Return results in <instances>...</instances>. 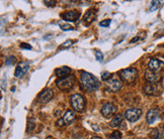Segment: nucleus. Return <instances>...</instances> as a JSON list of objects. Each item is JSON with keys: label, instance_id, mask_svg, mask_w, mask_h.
Instances as JSON below:
<instances>
[{"label": "nucleus", "instance_id": "1", "mask_svg": "<svg viewBox=\"0 0 164 139\" xmlns=\"http://www.w3.org/2000/svg\"><path fill=\"white\" fill-rule=\"evenodd\" d=\"M80 79L82 86L88 92H93L95 90H97L100 86L99 81L93 75L87 73V72H82Z\"/></svg>", "mask_w": 164, "mask_h": 139}, {"label": "nucleus", "instance_id": "2", "mask_svg": "<svg viewBox=\"0 0 164 139\" xmlns=\"http://www.w3.org/2000/svg\"><path fill=\"white\" fill-rule=\"evenodd\" d=\"M121 79L126 83H133L138 77V72L135 68H128L120 72Z\"/></svg>", "mask_w": 164, "mask_h": 139}, {"label": "nucleus", "instance_id": "3", "mask_svg": "<svg viewBox=\"0 0 164 139\" xmlns=\"http://www.w3.org/2000/svg\"><path fill=\"white\" fill-rule=\"evenodd\" d=\"M106 86L107 90L112 92H118L123 87V82L122 79L118 78V76H112L107 81H106Z\"/></svg>", "mask_w": 164, "mask_h": 139}, {"label": "nucleus", "instance_id": "4", "mask_svg": "<svg viewBox=\"0 0 164 139\" xmlns=\"http://www.w3.org/2000/svg\"><path fill=\"white\" fill-rule=\"evenodd\" d=\"M74 83H75V78L71 75L67 76V77H64V78H60L56 81L58 88L61 90H70L73 86H74Z\"/></svg>", "mask_w": 164, "mask_h": 139}, {"label": "nucleus", "instance_id": "5", "mask_svg": "<svg viewBox=\"0 0 164 139\" xmlns=\"http://www.w3.org/2000/svg\"><path fill=\"white\" fill-rule=\"evenodd\" d=\"M72 108L77 112H82L85 108V100L80 94H74L71 97Z\"/></svg>", "mask_w": 164, "mask_h": 139}, {"label": "nucleus", "instance_id": "6", "mask_svg": "<svg viewBox=\"0 0 164 139\" xmlns=\"http://www.w3.org/2000/svg\"><path fill=\"white\" fill-rule=\"evenodd\" d=\"M141 115H142V110L139 108H131L128 109L125 113V117L128 121L130 122H136L138 120Z\"/></svg>", "mask_w": 164, "mask_h": 139}, {"label": "nucleus", "instance_id": "7", "mask_svg": "<svg viewBox=\"0 0 164 139\" xmlns=\"http://www.w3.org/2000/svg\"><path fill=\"white\" fill-rule=\"evenodd\" d=\"M160 115H161V112L159 109H157V108L150 109L147 112V115H146V119H147L148 124L155 123L157 120L160 119Z\"/></svg>", "mask_w": 164, "mask_h": 139}, {"label": "nucleus", "instance_id": "8", "mask_svg": "<svg viewBox=\"0 0 164 139\" xmlns=\"http://www.w3.org/2000/svg\"><path fill=\"white\" fill-rule=\"evenodd\" d=\"M30 69V64L27 62H21L17 65L15 69L14 76L16 78H22L26 74V72Z\"/></svg>", "mask_w": 164, "mask_h": 139}, {"label": "nucleus", "instance_id": "9", "mask_svg": "<svg viewBox=\"0 0 164 139\" xmlns=\"http://www.w3.org/2000/svg\"><path fill=\"white\" fill-rule=\"evenodd\" d=\"M116 106L112 104V103H106L103 106H102V108H101V114L103 117H106V118H109L111 116H112L113 114L116 113Z\"/></svg>", "mask_w": 164, "mask_h": 139}, {"label": "nucleus", "instance_id": "10", "mask_svg": "<svg viewBox=\"0 0 164 139\" xmlns=\"http://www.w3.org/2000/svg\"><path fill=\"white\" fill-rule=\"evenodd\" d=\"M148 68H149V70H151L153 72L159 73V72L164 71V62L157 60V59H152L151 61L149 62Z\"/></svg>", "mask_w": 164, "mask_h": 139}, {"label": "nucleus", "instance_id": "11", "mask_svg": "<svg viewBox=\"0 0 164 139\" xmlns=\"http://www.w3.org/2000/svg\"><path fill=\"white\" fill-rule=\"evenodd\" d=\"M145 79L148 81L149 83H158L161 79V76L159 73H156V72H153L151 70H146L145 72Z\"/></svg>", "mask_w": 164, "mask_h": 139}, {"label": "nucleus", "instance_id": "12", "mask_svg": "<svg viewBox=\"0 0 164 139\" xmlns=\"http://www.w3.org/2000/svg\"><path fill=\"white\" fill-rule=\"evenodd\" d=\"M79 16H80V12L77 10L66 11L61 14V17L66 21H76L79 18Z\"/></svg>", "mask_w": 164, "mask_h": 139}, {"label": "nucleus", "instance_id": "13", "mask_svg": "<svg viewBox=\"0 0 164 139\" xmlns=\"http://www.w3.org/2000/svg\"><path fill=\"white\" fill-rule=\"evenodd\" d=\"M53 96H54V92L52 91V90L46 89L40 94L39 101H40V103H42V104H46V103H48L50 100H52Z\"/></svg>", "mask_w": 164, "mask_h": 139}, {"label": "nucleus", "instance_id": "14", "mask_svg": "<svg viewBox=\"0 0 164 139\" xmlns=\"http://www.w3.org/2000/svg\"><path fill=\"white\" fill-rule=\"evenodd\" d=\"M95 14H96L95 9H89L88 11H86L83 17V22L86 25H89L90 23H92V21L95 18Z\"/></svg>", "mask_w": 164, "mask_h": 139}, {"label": "nucleus", "instance_id": "15", "mask_svg": "<svg viewBox=\"0 0 164 139\" xmlns=\"http://www.w3.org/2000/svg\"><path fill=\"white\" fill-rule=\"evenodd\" d=\"M63 122H64V125H70L72 124L73 122L75 121V113L71 110H68L65 115L63 116Z\"/></svg>", "mask_w": 164, "mask_h": 139}, {"label": "nucleus", "instance_id": "16", "mask_svg": "<svg viewBox=\"0 0 164 139\" xmlns=\"http://www.w3.org/2000/svg\"><path fill=\"white\" fill-rule=\"evenodd\" d=\"M71 73V69L68 68V67H61V68H58L55 70V74L56 76H58L59 78H64L69 76Z\"/></svg>", "mask_w": 164, "mask_h": 139}, {"label": "nucleus", "instance_id": "17", "mask_svg": "<svg viewBox=\"0 0 164 139\" xmlns=\"http://www.w3.org/2000/svg\"><path fill=\"white\" fill-rule=\"evenodd\" d=\"M144 92L147 95H157V86L153 83H147L144 86Z\"/></svg>", "mask_w": 164, "mask_h": 139}, {"label": "nucleus", "instance_id": "18", "mask_svg": "<svg viewBox=\"0 0 164 139\" xmlns=\"http://www.w3.org/2000/svg\"><path fill=\"white\" fill-rule=\"evenodd\" d=\"M123 119H124V116H123L122 114H117L115 117H113V119L111 121V124L109 125H111L112 127L116 128L123 122Z\"/></svg>", "mask_w": 164, "mask_h": 139}, {"label": "nucleus", "instance_id": "19", "mask_svg": "<svg viewBox=\"0 0 164 139\" xmlns=\"http://www.w3.org/2000/svg\"><path fill=\"white\" fill-rule=\"evenodd\" d=\"M150 137H151L152 139H159L161 137V133L160 131H159V129L157 128H153L151 131H150Z\"/></svg>", "mask_w": 164, "mask_h": 139}, {"label": "nucleus", "instance_id": "20", "mask_svg": "<svg viewBox=\"0 0 164 139\" xmlns=\"http://www.w3.org/2000/svg\"><path fill=\"white\" fill-rule=\"evenodd\" d=\"M122 137H123L122 132H120V131H118V130H116V131H113V132L111 134V136H109V139H122Z\"/></svg>", "mask_w": 164, "mask_h": 139}, {"label": "nucleus", "instance_id": "21", "mask_svg": "<svg viewBox=\"0 0 164 139\" xmlns=\"http://www.w3.org/2000/svg\"><path fill=\"white\" fill-rule=\"evenodd\" d=\"M59 25H60L61 29L63 30H73L74 27H73L72 25L68 24V23H63V22H59Z\"/></svg>", "mask_w": 164, "mask_h": 139}, {"label": "nucleus", "instance_id": "22", "mask_svg": "<svg viewBox=\"0 0 164 139\" xmlns=\"http://www.w3.org/2000/svg\"><path fill=\"white\" fill-rule=\"evenodd\" d=\"M15 62H16V59L13 56H10V57H7V60L5 61V64L7 66H11L13 64H15Z\"/></svg>", "mask_w": 164, "mask_h": 139}, {"label": "nucleus", "instance_id": "23", "mask_svg": "<svg viewBox=\"0 0 164 139\" xmlns=\"http://www.w3.org/2000/svg\"><path fill=\"white\" fill-rule=\"evenodd\" d=\"M161 5V1H152L151 2V8H150V10H155L157 9V8Z\"/></svg>", "mask_w": 164, "mask_h": 139}, {"label": "nucleus", "instance_id": "24", "mask_svg": "<svg viewBox=\"0 0 164 139\" xmlns=\"http://www.w3.org/2000/svg\"><path fill=\"white\" fill-rule=\"evenodd\" d=\"M95 57H96V60L98 62H102L103 61V55L99 51H95Z\"/></svg>", "mask_w": 164, "mask_h": 139}, {"label": "nucleus", "instance_id": "25", "mask_svg": "<svg viewBox=\"0 0 164 139\" xmlns=\"http://www.w3.org/2000/svg\"><path fill=\"white\" fill-rule=\"evenodd\" d=\"M111 24V19H106V20H102L101 22L99 23L100 26H102V27H107V26Z\"/></svg>", "mask_w": 164, "mask_h": 139}, {"label": "nucleus", "instance_id": "26", "mask_svg": "<svg viewBox=\"0 0 164 139\" xmlns=\"http://www.w3.org/2000/svg\"><path fill=\"white\" fill-rule=\"evenodd\" d=\"M112 77V75L108 73V72H103L102 73V75H101V78H102V80L103 81H107L109 78Z\"/></svg>", "mask_w": 164, "mask_h": 139}, {"label": "nucleus", "instance_id": "27", "mask_svg": "<svg viewBox=\"0 0 164 139\" xmlns=\"http://www.w3.org/2000/svg\"><path fill=\"white\" fill-rule=\"evenodd\" d=\"M20 47L21 48H26V50H31V47L30 46V44H26V43H21Z\"/></svg>", "mask_w": 164, "mask_h": 139}, {"label": "nucleus", "instance_id": "28", "mask_svg": "<svg viewBox=\"0 0 164 139\" xmlns=\"http://www.w3.org/2000/svg\"><path fill=\"white\" fill-rule=\"evenodd\" d=\"M45 4L47 6H55L56 2H55V1H45Z\"/></svg>", "mask_w": 164, "mask_h": 139}, {"label": "nucleus", "instance_id": "29", "mask_svg": "<svg viewBox=\"0 0 164 139\" xmlns=\"http://www.w3.org/2000/svg\"><path fill=\"white\" fill-rule=\"evenodd\" d=\"M71 44H72L71 40H67V42H65V44H63V47H68V46H71Z\"/></svg>", "mask_w": 164, "mask_h": 139}, {"label": "nucleus", "instance_id": "30", "mask_svg": "<svg viewBox=\"0 0 164 139\" xmlns=\"http://www.w3.org/2000/svg\"><path fill=\"white\" fill-rule=\"evenodd\" d=\"M139 38L138 37H135V38H133V39H132L131 40V42H137V40H138Z\"/></svg>", "mask_w": 164, "mask_h": 139}, {"label": "nucleus", "instance_id": "31", "mask_svg": "<svg viewBox=\"0 0 164 139\" xmlns=\"http://www.w3.org/2000/svg\"><path fill=\"white\" fill-rule=\"evenodd\" d=\"M90 139H101L100 137H97V136H93V137H91Z\"/></svg>", "mask_w": 164, "mask_h": 139}, {"label": "nucleus", "instance_id": "32", "mask_svg": "<svg viewBox=\"0 0 164 139\" xmlns=\"http://www.w3.org/2000/svg\"><path fill=\"white\" fill-rule=\"evenodd\" d=\"M74 139H83L81 136H78V137H76V138H74Z\"/></svg>", "mask_w": 164, "mask_h": 139}, {"label": "nucleus", "instance_id": "33", "mask_svg": "<svg viewBox=\"0 0 164 139\" xmlns=\"http://www.w3.org/2000/svg\"><path fill=\"white\" fill-rule=\"evenodd\" d=\"M47 139H52V137H48Z\"/></svg>", "mask_w": 164, "mask_h": 139}]
</instances>
